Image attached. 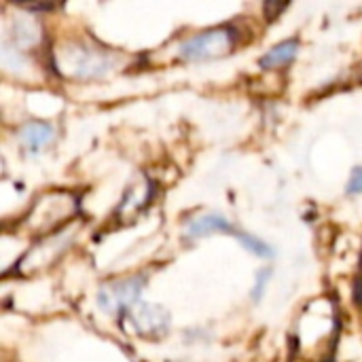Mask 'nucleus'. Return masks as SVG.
<instances>
[{"label":"nucleus","instance_id":"obj_1","mask_svg":"<svg viewBox=\"0 0 362 362\" xmlns=\"http://www.w3.org/2000/svg\"><path fill=\"white\" fill-rule=\"evenodd\" d=\"M231 47H233V32L227 28H216L187 40L180 47V55L189 62H199V59H212L225 55L229 53Z\"/></svg>","mask_w":362,"mask_h":362},{"label":"nucleus","instance_id":"obj_2","mask_svg":"<svg viewBox=\"0 0 362 362\" xmlns=\"http://www.w3.org/2000/svg\"><path fill=\"white\" fill-rule=\"evenodd\" d=\"M140 295V280L121 282L117 286H106L100 291V308L106 312H121L123 308L132 305Z\"/></svg>","mask_w":362,"mask_h":362},{"label":"nucleus","instance_id":"obj_3","mask_svg":"<svg viewBox=\"0 0 362 362\" xmlns=\"http://www.w3.org/2000/svg\"><path fill=\"white\" fill-rule=\"evenodd\" d=\"M19 136H21V142H23L30 151H38V148L47 146V144L53 140L55 132H53V127L47 125V123H28V125L21 129Z\"/></svg>","mask_w":362,"mask_h":362},{"label":"nucleus","instance_id":"obj_4","mask_svg":"<svg viewBox=\"0 0 362 362\" xmlns=\"http://www.w3.org/2000/svg\"><path fill=\"white\" fill-rule=\"evenodd\" d=\"M297 51H299V45H297V40H286V42H280V45H276L263 59H261V66L263 68H276V66H284V64H288V62H293L295 59V55H297Z\"/></svg>","mask_w":362,"mask_h":362},{"label":"nucleus","instance_id":"obj_5","mask_svg":"<svg viewBox=\"0 0 362 362\" xmlns=\"http://www.w3.org/2000/svg\"><path fill=\"white\" fill-rule=\"evenodd\" d=\"M216 231H223V233H229L231 231V225L229 221H225L223 216L218 214H208V216H202L197 221H193L189 225V233L191 235H206V233H216Z\"/></svg>","mask_w":362,"mask_h":362},{"label":"nucleus","instance_id":"obj_6","mask_svg":"<svg viewBox=\"0 0 362 362\" xmlns=\"http://www.w3.org/2000/svg\"><path fill=\"white\" fill-rule=\"evenodd\" d=\"M238 240L242 242V246H244V248H248L250 252H255V255H259V257H263V259H269V257L274 255V250H272L265 242H261L259 238H252V235L240 233V235H238Z\"/></svg>","mask_w":362,"mask_h":362},{"label":"nucleus","instance_id":"obj_7","mask_svg":"<svg viewBox=\"0 0 362 362\" xmlns=\"http://www.w3.org/2000/svg\"><path fill=\"white\" fill-rule=\"evenodd\" d=\"M348 193H362V168H356L348 185Z\"/></svg>","mask_w":362,"mask_h":362},{"label":"nucleus","instance_id":"obj_8","mask_svg":"<svg viewBox=\"0 0 362 362\" xmlns=\"http://www.w3.org/2000/svg\"><path fill=\"white\" fill-rule=\"evenodd\" d=\"M269 276H272V272H267V269H265V272L259 276V286H257V295H255V299H259V297H261V291H263V286H265V280H267Z\"/></svg>","mask_w":362,"mask_h":362},{"label":"nucleus","instance_id":"obj_9","mask_svg":"<svg viewBox=\"0 0 362 362\" xmlns=\"http://www.w3.org/2000/svg\"><path fill=\"white\" fill-rule=\"evenodd\" d=\"M354 299H356V301L362 305V280H358V282H356V286H354Z\"/></svg>","mask_w":362,"mask_h":362},{"label":"nucleus","instance_id":"obj_10","mask_svg":"<svg viewBox=\"0 0 362 362\" xmlns=\"http://www.w3.org/2000/svg\"><path fill=\"white\" fill-rule=\"evenodd\" d=\"M361 269H362V252H361Z\"/></svg>","mask_w":362,"mask_h":362}]
</instances>
